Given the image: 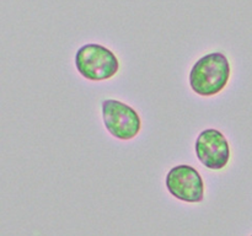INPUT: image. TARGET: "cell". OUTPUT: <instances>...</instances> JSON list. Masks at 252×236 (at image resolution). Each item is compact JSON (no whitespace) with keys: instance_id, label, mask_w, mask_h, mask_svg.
I'll use <instances>...</instances> for the list:
<instances>
[{"instance_id":"6da1fadb","label":"cell","mask_w":252,"mask_h":236,"mask_svg":"<svg viewBox=\"0 0 252 236\" xmlns=\"http://www.w3.org/2000/svg\"><path fill=\"white\" fill-rule=\"evenodd\" d=\"M230 73V63L225 54L213 52L193 64L189 71V86L199 96H216L228 85Z\"/></svg>"},{"instance_id":"7a4b0ae2","label":"cell","mask_w":252,"mask_h":236,"mask_svg":"<svg viewBox=\"0 0 252 236\" xmlns=\"http://www.w3.org/2000/svg\"><path fill=\"white\" fill-rule=\"evenodd\" d=\"M75 66L83 78L91 81H103L112 79L118 73L120 61L107 47L88 43L76 52Z\"/></svg>"},{"instance_id":"3957f363","label":"cell","mask_w":252,"mask_h":236,"mask_svg":"<svg viewBox=\"0 0 252 236\" xmlns=\"http://www.w3.org/2000/svg\"><path fill=\"white\" fill-rule=\"evenodd\" d=\"M102 119L107 132L120 140H130L139 134L142 120L133 107L115 98H106L101 103Z\"/></svg>"},{"instance_id":"277c9868","label":"cell","mask_w":252,"mask_h":236,"mask_svg":"<svg viewBox=\"0 0 252 236\" xmlns=\"http://www.w3.org/2000/svg\"><path fill=\"white\" fill-rule=\"evenodd\" d=\"M167 191L172 197L186 203H199L204 199V182L201 174L189 165L172 167L165 178Z\"/></svg>"},{"instance_id":"5b68a950","label":"cell","mask_w":252,"mask_h":236,"mask_svg":"<svg viewBox=\"0 0 252 236\" xmlns=\"http://www.w3.org/2000/svg\"><path fill=\"white\" fill-rule=\"evenodd\" d=\"M194 150L201 164L214 171L223 170L230 160L228 139L220 130L214 128H207L199 133Z\"/></svg>"},{"instance_id":"8992f818","label":"cell","mask_w":252,"mask_h":236,"mask_svg":"<svg viewBox=\"0 0 252 236\" xmlns=\"http://www.w3.org/2000/svg\"><path fill=\"white\" fill-rule=\"evenodd\" d=\"M251 236H252V235H251Z\"/></svg>"}]
</instances>
